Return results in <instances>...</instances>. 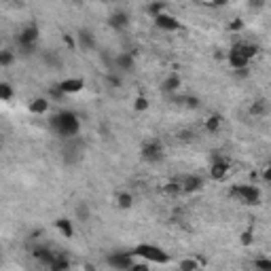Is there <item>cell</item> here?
Masks as SVG:
<instances>
[{"label":"cell","instance_id":"83f0119b","mask_svg":"<svg viewBox=\"0 0 271 271\" xmlns=\"http://www.w3.org/2000/svg\"><path fill=\"white\" fill-rule=\"evenodd\" d=\"M146 13H148L150 17H157V15H161V13H167V5H163V3H153V5L146 7Z\"/></svg>","mask_w":271,"mask_h":271},{"label":"cell","instance_id":"ba28073f","mask_svg":"<svg viewBox=\"0 0 271 271\" xmlns=\"http://www.w3.org/2000/svg\"><path fill=\"white\" fill-rule=\"evenodd\" d=\"M153 24L157 30H161V32H176V30L183 28L178 22V17H174L172 13H161V15L153 17Z\"/></svg>","mask_w":271,"mask_h":271},{"label":"cell","instance_id":"1f68e13d","mask_svg":"<svg viewBox=\"0 0 271 271\" xmlns=\"http://www.w3.org/2000/svg\"><path fill=\"white\" fill-rule=\"evenodd\" d=\"M265 110H267L265 100H256V102L250 106V115H252V117H260V115H265Z\"/></svg>","mask_w":271,"mask_h":271},{"label":"cell","instance_id":"d6a6232c","mask_svg":"<svg viewBox=\"0 0 271 271\" xmlns=\"http://www.w3.org/2000/svg\"><path fill=\"white\" fill-rule=\"evenodd\" d=\"M239 242H242V246H252L254 242V231L252 229H246L242 235H239Z\"/></svg>","mask_w":271,"mask_h":271},{"label":"cell","instance_id":"8d00e7d4","mask_svg":"<svg viewBox=\"0 0 271 271\" xmlns=\"http://www.w3.org/2000/svg\"><path fill=\"white\" fill-rule=\"evenodd\" d=\"M129 271H150V267H148L146 260H144V263H138V260H134V265L129 267Z\"/></svg>","mask_w":271,"mask_h":271},{"label":"cell","instance_id":"b9f144b4","mask_svg":"<svg viewBox=\"0 0 271 271\" xmlns=\"http://www.w3.org/2000/svg\"><path fill=\"white\" fill-rule=\"evenodd\" d=\"M0 45H3V36H0Z\"/></svg>","mask_w":271,"mask_h":271},{"label":"cell","instance_id":"ab89813d","mask_svg":"<svg viewBox=\"0 0 271 271\" xmlns=\"http://www.w3.org/2000/svg\"><path fill=\"white\" fill-rule=\"evenodd\" d=\"M83 269H85V271H96V267H94L92 263H85V265H83Z\"/></svg>","mask_w":271,"mask_h":271},{"label":"cell","instance_id":"7402d4cb","mask_svg":"<svg viewBox=\"0 0 271 271\" xmlns=\"http://www.w3.org/2000/svg\"><path fill=\"white\" fill-rule=\"evenodd\" d=\"M49 271H70V260L62 254H57L53 263L49 265Z\"/></svg>","mask_w":271,"mask_h":271},{"label":"cell","instance_id":"836d02e7","mask_svg":"<svg viewBox=\"0 0 271 271\" xmlns=\"http://www.w3.org/2000/svg\"><path fill=\"white\" fill-rule=\"evenodd\" d=\"M165 193H169V195H180V193H183V189H180V183H174V180H172V183H167V185H165Z\"/></svg>","mask_w":271,"mask_h":271},{"label":"cell","instance_id":"d590c367","mask_svg":"<svg viewBox=\"0 0 271 271\" xmlns=\"http://www.w3.org/2000/svg\"><path fill=\"white\" fill-rule=\"evenodd\" d=\"M242 28H244V22H242V19H239V17H235L233 22L229 24V30H231V32H239V30H242Z\"/></svg>","mask_w":271,"mask_h":271},{"label":"cell","instance_id":"277c9868","mask_svg":"<svg viewBox=\"0 0 271 271\" xmlns=\"http://www.w3.org/2000/svg\"><path fill=\"white\" fill-rule=\"evenodd\" d=\"M231 197L239 199L246 206H256L260 202V189L256 185H235L231 187Z\"/></svg>","mask_w":271,"mask_h":271},{"label":"cell","instance_id":"e575fe53","mask_svg":"<svg viewBox=\"0 0 271 271\" xmlns=\"http://www.w3.org/2000/svg\"><path fill=\"white\" fill-rule=\"evenodd\" d=\"M62 41H64V45L70 49V51H74V49H76V41L72 38V34H64V36H62Z\"/></svg>","mask_w":271,"mask_h":271},{"label":"cell","instance_id":"484cf974","mask_svg":"<svg viewBox=\"0 0 271 271\" xmlns=\"http://www.w3.org/2000/svg\"><path fill=\"white\" fill-rule=\"evenodd\" d=\"M178 102L183 106H187V108H191V110H197L199 106H202V100H199L197 96H183Z\"/></svg>","mask_w":271,"mask_h":271},{"label":"cell","instance_id":"5bb4252c","mask_svg":"<svg viewBox=\"0 0 271 271\" xmlns=\"http://www.w3.org/2000/svg\"><path fill=\"white\" fill-rule=\"evenodd\" d=\"M108 26L113 28L115 32H125L127 26H129V13H125V11H115V13H110Z\"/></svg>","mask_w":271,"mask_h":271},{"label":"cell","instance_id":"3957f363","mask_svg":"<svg viewBox=\"0 0 271 271\" xmlns=\"http://www.w3.org/2000/svg\"><path fill=\"white\" fill-rule=\"evenodd\" d=\"M38 36H41V30H38L36 24H28L22 32L17 34V45H19V49H22V53L30 55L32 51H36Z\"/></svg>","mask_w":271,"mask_h":271},{"label":"cell","instance_id":"8992f818","mask_svg":"<svg viewBox=\"0 0 271 271\" xmlns=\"http://www.w3.org/2000/svg\"><path fill=\"white\" fill-rule=\"evenodd\" d=\"M212 165H210V178L220 183V180H225L229 176V169H231V163L229 159H225L223 155L218 153V150H212Z\"/></svg>","mask_w":271,"mask_h":271},{"label":"cell","instance_id":"7c38bea8","mask_svg":"<svg viewBox=\"0 0 271 271\" xmlns=\"http://www.w3.org/2000/svg\"><path fill=\"white\" fill-rule=\"evenodd\" d=\"M204 187H206V180L197 174H187L183 180H180L183 193H197V191H202Z\"/></svg>","mask_w":271,"mask_h":271},{"label":"cell","instance_id":"9c48e42d","mask_svg":"<svg viewBox=\"0 0 271 271\" xmlns=\"http://www.w3.org/2000/svg\"><path fill=\"white\" fill-rule=\"evenodd\" d=\"M57 89L64 96L78 94V92H83V89H85V78L83 76H68V78H64V81L57 83Z\"/></svg>","mask_w":271,"mask_h":271},{"label":"cell","instance_id":"ac0fdd59","mask_svg":"<svg viewBox=\"0 0 271 271\" xmlns=\"http://www.w3.org/2000/svg\"><path fill=\"white\" fill-rule=\"evenodd\" d=\"M55 229L62 233L64 237H74V225H72V220H68V218H57L55 220Z\"/></svg>","mask_w":271,"mask_h":271},{"label":"cell","instance_id":"2e32d148","mask_svg":"<svg viewBox=\"0 0 271 271\" xmlns=\"http://www.w3.org/2000/svg\"><path fill=\"white\" fill-rule=\"evenodd\" d=\"M49 100L47 98H34V100H30V104H28V110L32 115H47L49 113Z\"/></svg>","mask_w":271,"mask_h":271},{"label":"cell","instance_id":"9a60e30c","mask_svg":"<svg viewBox=\"0 0 271 271\" xmlns=\"http://www.w3.org/2000/svg\"><path fill=\"white\" fill-rule=\"evenodd\" d=\"M32 256L38 260V263H43L45 267H49V265H51L53 260H55L57 254L53 252L51 248H47V246H34V248H32Z\"/></svg>","mask_w":271,"mask_h":271},{"label":"cell","instance_id":"44dd1931","mask_svg":"<svg viewBox=\"0 0 271 271\" xmlns=\"http://www.w3.org/2000/svg\"><path fill=\"white\" fill-rule=\"evenodd\" d=\"M117 206L123 208V210H129L134 206V195L129 193V191H121V193H117Z\"/></svg>","mask_w":271,"mask_h":271},{"label":"cell","instance_id":"ffe728a7","mask_svg":"<svg viewBox=\"0 0 271 271\" xmlns=\"http://www.w3.org/2000/svg\"><path fill=\"white\" fill-rule=\"evenodd\" d=\"M15 59H17V55H15L13 49H0V68L13 66Z\"/></svg>","mask_w":271,"mask_h":271},{"label":"cell","instance_id":"52a82bcc","mask_svg":"<svg viewBox=\"0 0 271 271\" xmlns=\"http://www.w3.org/2000/svg\"><path fill=\"white\" fill-rule=\"evenodd\" d=\"M134 256L129 252H110L106 256V265L113 267L115 271H129V267L134 265Z\"/></svg>","mask_w":271,"mask_h":271},{"label":"cell","instance_id":"cb8c5ba5","mask_svg":"<svg viewBox=\"0 0 271 271\" xmlns=\"http://www.w3.org/2000/svg\"><path fill=\"white\" fill-rule=\"evenodd\" d=\"M13 96H15L13 87L9 85L7 81H0V102H11Z\"/></svg>","mask_w":271,"mask_h":271},{"label":"cell","instance_id":"4fadbf2b","mask_svg":"<svg viewBox=\"0 0 271 271\" xmlns=\"http://www.w3.org/2000/svg\"><path fill=\"white\" fill-rule=\"evenodd\" d=\"M74 41H76V47L78 49H83V51H94V49H96V34L92 32V30H78V32H76V38H74Z\"/></svg>","mask_w":271,"mask_h":271},{"label":"cell","instance_id":"5b68a950","mask_svg":"<svg viewBox=\"0 0 271 271\" xmlns=\"http://www.w3.org/2000/svg\"><path fill=\"white\" fill-rule=\"evenodd\" d=\"M140 157L144 159L146 163H161L165 159V150H163V144L159 140H146L140 148Z\"/></svg>","mask_w":271,"mask_h":271},{"label":"cell","instance_id":"f1b7e54d","mask_svg":"<svg viewBox=\"0 0 271 271\" xmlns=\"http://www.w3.org/2000/svg\"><path fill=\"white\" fill-rule=\"evenodd\" d=\"M76 218L81 220V223H87V220L92 218V210H89V206L85 202L76 206Z\"/></svg>","mask_w":271,"mask_h":271},{"label":"cell","instance_id":"4316f807","mask_svg":"<svg viewBox=\"0 0 271 271\" xmlns=\"http://www.w3.org/2000/svg\"><path fill=\"white\" fill-rule=\"evenodd\" d=\"M178 269L180 271H197L199 269V260L197 258H183L178 263Z\"/></svg>","mask_w":271,"mask_h":271},{"label":"cell","instance_id":"8fae6325","mask_svg":"<svg viewBox=\"0 0 271 271\" xmlns=\"http://www.w3.org/2000/svg\"><path fill=\"white\" fill-rule=\"evenodd\" d=\"M227 59H229V66L233 68L235 72H237V70H246V68H248V64H250V59H248V57H246L242 51H239L237 43H235L233 47L229 49V53H227Z\"/></svg>","mask_w":271,"mask_h":271},{"label":"cell","instance_id":"d4e9b609","mask_svg":"<svg viewBox=\"0 0 271 271\" xmlns=\"http://www.w3.org/2000/svg\"><path fill=\"white\" fill-rule=\"evenodd\" d=\"M106 83L113 87V89H117V87H121L123 85V76H121V72H117V70H108V74H106Z\"/></svg>","mask_w":271,"mask_h":271},{"label":"cell","instance_id":"603a6c76","mask_svg":"<svg viewBox=\"0 0 271 271\" xmlns=\"http://www.w3.org/2000/svg\"><path fill=\"white\" fill-rule=\"evenodd\" d=\"M237 47H239V51H242L250 62L256 57V53H258V47L256 45H252V43H237Z\"/></svg>","mask_w":271,"mask_h":271},{"label":"cell","instance_id":"60d3db41","mask_svg":"<svg viewBox=\"0 0 271 271\" xmlns=\"http://www.w3.org/2000/svg\"><path fill=\"white\" fill-rule=\"evenodd\" d=\"M0 263H3V250H0Z\"/></svg>","mask_w":271,"mask_h":271},{"label":"cell","instance_id":"d6986e66","mask_svg":"<svg viewBox=\"0 0 271 271\" xmlns=\"http://www.w3.org/2000/svg\"><path fill=\"white\" fill-rule=\"evenodd\" d=\"M220 127H223V117L220 115H210L208 119H206V123H204V129L208 134H216V132H220Z\"/></svg>","mask_w":271,"mask_h":271},{"label":"cell","instance_id":"6da1fadb","mask_svg":"<svg viewBox=\"0 0 271 271\" xmlns=\"http://www.w3.org/2000/svg\"><path fill=\"white\" fill-rule=\"evenodd\" d=\"M49 125H51V129L59 138L72 140L81 132V117L72 113V110H62V113H57L49 119Z\"/></svg>","mask_w":271,"mask_h":271},{"label":"cell","instance_id":"30bf717a","mask_svg":"<svg viewBox=\"0 0 271 271\" xmlns=\"http://www.w3.org/2000/svg\"><path fill=\"white\" fill-rule=\"evenodd\" d=\"M136 66V57L132 51H121L113 57V68L117 72H132Z\"/></svg>","mask_w":271,"mask_h":271},{"label":"cell","instance_id":"7a4b0ae2","mask_svg":"<svg viewBox=\"0 0 271 271\" xmlns=\"http://www.w3.org/2000/svg\"><path fill=\"white\" fill-rule=\"evenodd\" d=\"M129 254L134 258H142L146 263H155V265H167L169 260H172V254H167L161 246L157 244H138L129 250Z\"/></svg>","mask_w":271,"mask_h":271},{"label":"cell","instance_id":"4dcf8cb0","mask_svg":"<svg viewBox=\"0 0 271 271\" xmlns=\"http://www.w3.org/2000/svg\"><path fill=\"white\" fill-rule=\"evenodd\" d=\"M254 271H271V258L267 256L254 258Z\"/></svg>","mask_w":271,"mask_h":271},{"label":"cell","instance_id":"f546056e","mask_svg":"<svg viewBox=\"0 0 271 271\" xmlns=\"http://www.w3.org/2000/svg\"><path fill=\"white\" fill-rule=\"evenodd\" d=\"M148 98L146 96H136V100H134V110L136 113H146L148 110Z\"/></svg>","mask_w":271,"mask_h":271},{"label":"cell","instance_id":"e0dca14e","mask_svg":"<svg viewBox=\"0 0 271 271\" xmlns=\"http://www.w3.org/2000/svg\"><path fill=\"white\" fill-rule=\"evenodd\" d=\"M180 85H183V78H180L178 74H167L161 83V92L163 94H176L180 89Z\"/></svg>","mask_w":271,"mask_h":271},{"label":"cell","instance_id":"74e56055","mask_svg":"<svg viewBox=\"0 0 271 271\" xmlns=\"http://www.w3.org/2000/svg\"><path fill=\"white\" fill-rule=\"evenodd\" d=\"M45 62H47V64H53L55 68L62 66V59H59L55 53H51V55H45Z\"/></svg>","mask_w":271,"mask_h":271},{"label":"cell","instance_id":"f35d334b","mask_svg":"<svg viewBox=\"0 0 271 271\" xmlns=\"http://www.w3.org/2000/svg\"><path fill=\"white\" fill-rule=\"evenodd\" d=\"M180 140H193V132H180Z\"/></svg>","mask_w":271,"mask_h":271}]
</instances>
